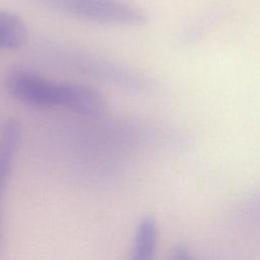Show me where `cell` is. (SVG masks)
<instances>
[{"label": "cell", "instance_id": "6da1fadb", "mask_svg": "<svg viewBox=\"0 0 260 260\" xmlns=\"http://www.w3.org/2000/svg\"><path fill=\"white\" fill-rule=\"evenodd\" d=\"M46 5L62 13L86 21L141 25L145 22L144 13L126 0H41Z\"/></svg>", "mask_w": 260, "mask_h": 260}, {"label": "cell", "instance_id": "7a4b0ae2", "mask_svg": "<svg viewBox=\"0 0 260 260\" xmlns=\"http://www.w3.org/2000/svg\"><path fill=\"white\" fill-rule=\"evenodd\" d=\"M5 88L15 100L36 107H60L61 82L29 69L11 70L5 77Z\"/></svg>", "mask_w": 260, "mask_h": 260}, {"label": "cell", "instance_id": "3957f363", "mask_svg": "<svg viewBox=\"0 0 260 260\" xmlns=\"http://www.w3.org/2000/svg\"><path fill=\"white\" fill-rule=\"evenodd\" d=\"M60 107L76 114L96 117L104 114L108 103L96 88L76 82H61Z\"/></svg>", "mask_w": 260, "mask_h": 260}, {"label": "cell", "instance_id": "277c9868", "mask_svg": "<svg viewBox=\"0 0 260 260\" xmlns=\"http://www.w3.org/2000/svg\"><path fill=\"white\" fill-rule=\"evenodd\" d=\"M22 140V126L15 118L5 120L0 127V239L3 194L10 177L16 153Z\"/></svg>", "mask_w": 260, "mask_h": 260}, {"label": "cell", "instance_id": "5b68a950", "mask_svg": "<svg viewBox=\"0 0 260 260\" xmlns=\"http://www.w3.org/2000/svg\"><path fill=\"white\" fill-rule=\"evenodd\" d=\"M157 223L154 217L146 215L140 219L136 225L133 245L132 258L134 260H150L153 258L157 243Z\"/></svg>", "mask_w": 260, "mask_h": 260}, {"label": "cell", "instance_id": "8992f818", "mask_svg": "<svg viewBox=\"0 0 260 260\" xmlns=\"http://www.w3.org/2000/svg\"><path fill=\"white\" fill-rule=\"evenodd\" d=\"M27 36L26 24L17 14L0 10V51L21 48L26 43Z\"/></svg>", "mask_w": 260, "mask_h": 260}, {"label": "cell", "instance_id": "52a82bcc", "mask_svg": "<svg viewBox=\"0 0 260 260\" xmlns=\"http://www.w3.org/2000/svg\"><path fill=\"white\" fill-rule=\"evenodd\" d=\"M187 257V250L181 246L177 247V249L174 251V258L176 259H185Z\"/></svg>", "mask_w": 260, "mask_h": 260}]
</instances>
